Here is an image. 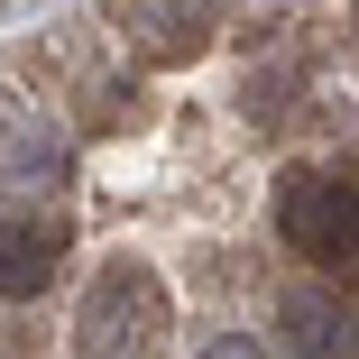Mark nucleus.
I'll list each match as a JSON object with an SVG mask.
<instances>
[{
  "label": "nucleus",
  "mask_w": 359,
  "mask_h": 359,
  "mask_svg": "<svg viewBox=\"0 0 359 359\" xmlns=\"http://www.w3.org/2000/svg\"><path fill=\"white\" fill-rule=\"evenodd\" d=\"M157 332H166V285H157V267L120 258V267H102V276L83 285V313H74V350H83V359H148Z\"/></svg>",
  "instance_id": "f257e3e1"
},
{
  "label": "nucleus",
  "mask_w": 359,
  "mask_h": 359,
  "mask_svg": "<svg viewBox=\"0 0 359 359\" xmlns=\"http://www.w3.org/2000/svg\"><path fill=\"white\" fill-rule=\"evenodd\" d=\"M276 231L304 258H350L359 249V184L332 175V166H295L276 184Z\"/></svg>",
  "instance_id": "f03ea898"
},
{
  "label": "nucleus",
  "mask_w": 359,
  "mask_h": 359,
  "mask_svg": "<svg viewBox=\"0 0 359 359\" xmlns=\"http://www.w3.org/2000/svg\"><path fill=\"white\" fill-rule=\"evenodd\" d=\"M276 323H285V341H295L304 359H350L359 350V313L332 295V285H285Z\"/></svg>",
  "instance_id": "7ed1b4c3"
},
{
  "label": "nucleus",
  "mask_w": 359,
  "mask_h": 359,
  "mask_svg": "<svg viewBox=\"0 0 359 359\" xmlns=\"http://www.w3.org/2000/svg\"><path fill=\"white\" fill-rule=\"evenodd\" d=\"M55 222H28V212H19V222H0V295H10V304H28V295H46V276H55Z\"/></svg>",
  "instance_id": "20e7f679"
},
{
  "label": "nucleus",
  "mask_w": 359,
  "mask_h": 359,
  "mask_svg": "<svg viewBox=\"0 0 359 359\" xmlns=\"http://www.w3.org/2000/svg\"><path fill=\"white\" fill-rule=\"evenodd\" d=\"M203 359H267V350H258V341H249V332H222V341H212V350H203Z\"/></svg>",
  "instance_id": "39448f33"
}]
</instances>
